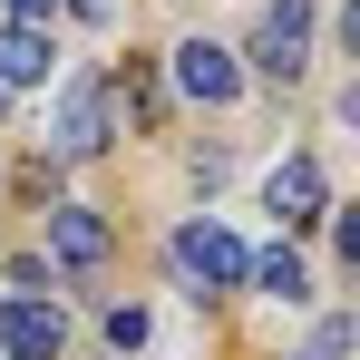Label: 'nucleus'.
Segmentation results:
<instances>
[{
  "label": "nucleus",
  "instance_id": "13",
  "mask_svg": "<svg viewBox=\"0 0 360 360\" xmlns=\"http://www.w3.org/2000/svg\"><path fill=\"white\" fill-rule=\"evenodd\" d=\"M0 360H10V351H0Z\"/></svg>",
  "mask_w": 360,
  "mask_h": 360
},
{
  "label": "nucleus",
  "instance_id": "3",
  "mask_svg": "<svg viewBox=\"0 0 360 360\" xmlns=\"http://www.w3.org/2000/svg\"><path fill=\"white\" fill-rule=\"evenodd\" d=\"M176 263L195 273V283H205V292H234L253 253H243V243L224 234V224H185V234H176Z\"/></svg>",
  "mask_w": 360,
  "mask_h": 360
},
{
  "label": "nucleus",
  "instance_id": "12",
  "mask_svg": "<svg viewBox=\"0 0 360 360\" xmlns=\"http://www.w3.org/2000/svg\"><path fill=\"white\" fill-rule=\"evenodd\" d=\"M68 10H78V20H108V10H117V0H68Z\"/></svg>",
  "mask_w": 360,
  "mask_h": 360
},
{
  "label": "nucleus",
  "instance_id": "10",
  "mask_svg": "<svg viewBox=\"0 0 360 360\" xmlns=\"http://www.w3.org/2000/svg\"><path fill=\"white\" fill-rule=\"evenodd\" d=\"M108 341H117V351H136V341H146V311H136V302H117V311H108Z\"/></svg>",
  "mask_w": 360,
  "mask_h": 360
},
{
  "label": "nucleus",
  "instance_id": "1",
  "mask_svg": "<svg viewBox=\"0 0 360 360\" xmlns=\"http://www.w3.org/2000/svg\"><path fill=\"white\" fill-rule=\"evenodd\" d=\"M39 243H49V273H98L108 263V214L98 205H49Z\"/></svg>",
  "mask_w": 360,
  "mask_h": 360
},
{
  "label": "nucleus",
  "instance_id": "7",
  "mask_svg": "<svg viewBox=\"0 0 360 360\" xmlns=\"http://www.w3.org/2000/svg\"><path fill=\"white\" fill-rule=\"evenodd\" d=\"M263 205H273L283 224H311V214H331V205H321V166H311V156H283V166L263 176Z\"/></svg>",
  "mask_w": 360,
  "mask_h": 360
},
{
  "label": "nucleus",
  "instance_id": "5",
  "mask_svg": "<svg viewBox=\"0 0 360 360\" xmlns=\"http://www.w3.org/2000/svg\"><path fill=\"white\" fill-rule=\"evenodd\" d=\"M176 88L185 98H205V108H234V49H224V39H185L176 49Z\"/></svg>",
  "mask_w": 360,
  "mask_h": 360
},
{
  "label": "nucleus",
  "instance_id": "11",
  "mask_svg": "<svg viewBox=\"0 0 360 360\" xmlns=\"http://www.w3.org/2000/svg\"><path fill=\"white\" fill-rule=\"evenodd\" d=\"M49 10H59V0H10V20H49Z\"/></svg>",
  "mask_w": 360,
  "mask_h": 360
},
{
  "label": "nucleus",
  "instance_id": "6",
  "mask_svg": "<svg viewBox=\"0 0 360 360\" xmlns=\"http://www.w3.org/2000/svg\"><path fill=\"white\" fill-rule=\"evenodd\" d=\"M59 311H49V302H0V351L10 360H59Z\"/></svg>",
  "mask_w": 360,
  "mask_h": 360
},
{
  "label": "nucleus",
  "instance_id": "2",
  "mask_svg": "<svg viewBox=\"0 0 360 360\" xmlns=\"http://www.w3.org/2000/svg\"><path fill=\"white\" fill-rule=\"evenodd\" d=\"M253 68H263V78H302V68H311V0H273V10H263Z\"/></svg>",
  "mask_w": 360,
  "mask_h": 360
},
{
  "label": "nucleus",
  "instance_id": "4",
  "mask_svg": "<svg viewBox=\"0 0 360 360\" xmlns=\"http://www.w3.org/2000/svg\"><path fill=\"white\" fill-rule=\"evenodd\" d=\"M49 146H59V156H98V146H108V88H98V78H78V88L59 98Z\"/></svg>",
  "mask_w": 360,
  "mask_h": 360
},
{
  "label": "nucleus",
  "instance_id": "9",
  "mask_svg": "<svg viewBox=\"0 0 360 360\" xmlns=\"http://www.w3.org/2000/svg\"><path fill=\"white\" fill-rule=\"evenodd\" d=\"M243 283H263L273 302H302V292H311V273H302V253H292V243H273V253H253V263H243Z\"/></svg>",
  "mask_w": 360,
  "mask_h": 360
},
{
  "label": "nucleus",
  "instance_id": "8",
  "mask_svg": "<svg viewBox=\"0 0 360 360\" xmlns=\"http://www.w3.org/2000/svg\"><path fill=\"white\" fill-rule=\"evenodd\" d=\"M49 78V30L39 20H10L0 30V88H39Z\"/></svg>",
  "mask_w": 360,
  "mask_h": 360
}]
</instances>
